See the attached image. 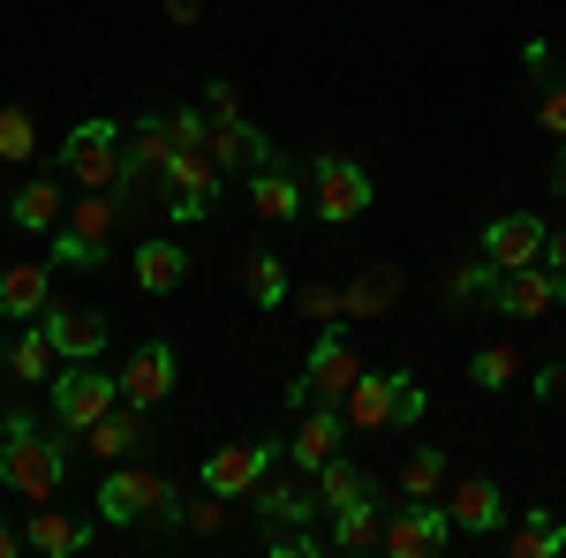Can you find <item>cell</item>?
I'll list each match as a JSON object with an SVG mask.
<instances>
[{"mask_svg":"<svg viewBox=\"0 0 566 558\" xmlns=\"http://www.w3.org/2000/svg\"><path fill=\"white\" fill-rule=\"evenodd\" d=\"M0 483L15 498L45 506L61 483H69V430L61 423H39V415H0Z\"/></svg>","mask_w":566,"mask_h":558,"instance_id":"1","label":"cell"},{"mask_svg":"<svg viewBox=\"0 0 566 558\" xmlns=\"http://www.w3.org/2000/svg\"><path fill=\"white\" fill-rule=\"evenodd\" d=\"M98 514L114 520V528H144V520H151V528H175L181 498L159 468H122V461H114V475L98 483Z\"/></svg>","mask_w":566,"mask_h":558,"instance_id":"2","label":"cell"},{"mask_svg":"<svg viewBox=\"0 0 566 558\" xmlns=\"http://www.w3.org/2000/svg\"><path fill=\"white\" fill-rule=\"evenodd\" d=\"M340 408H348V430H408L423 423V386L408 370H363Z\"/></svg>","mask_w":566,"mask_h":558,"instance_id":"3","label":"cell"},{"mask_svg":"<svg viewBox=\"0 0 566 558\" xmlns=\"http://www.w3.org/2000/svg\"><path fill=\"white\" fill-rule=\"evenodd\" d=\"M114 219H122V197L114 189H84L69 219L53 227V264H69V272H98L106 264V242H114Z\"/></svg>","mask_w":566,"mask_h":558,"instance_id":"4","label":"cell"},{"mask_svg":"<svg viewBox=\"0 0 566 558\" xmlns=\"http://www.w3.org/2000/svg\"><path fill=\"white\" fill-rule=\"evenodd\" d=\"M122 159H129V136L114 129V122H76L69 144H61V173L76 181V189H122Z\"/></svg>","mask_w":566,"mask_h":558,"instance_id":"5","label":"cell"},{"mask_svg":"<svg viewBox=\"0 0 566 558\" xmlns=\"http://www.w3.org/2000/svg\"><path fill=\"white\" fill-rule=\"evenodd\" d=\"M122 408V378H106L98 362H69V370H53V423L69 430V438H84L98 415H114Z\"/></svg>","mask_w":566,"mask_h":558,"instance_id":"6","label":"cell"},{"mask_svg":"<svg viewBox=\"0 0 566 558\" xmlns=\"http://www.w3.org/2000/svg\"><path fill=\"white\" fill-rule=\"evenodd\" d=\"M310 204H317V219L325 227H348V219L370 212V173L355 167V159H340V151H317V167H310Z\"/></svg>","mask_w":566,"mask_h":558,"instance_id":"7","label":"cell"},{"mask_svg":"<svg viewBox=\"0 0 566 558\" xmlns=\"http://www.w3.org/2000/svg\"><path fill=\"white\" fill-rule=\"evenodd\" d=\"M363 378V355L348 347V333L340 325H325L317 333V347H310V362H303V386H295V400H348V386Z\"/></svg>","mask_w":566,"mask_h":558,"instance_id":"8","label":"cell"},{"mask_svg":"<svg viewBox=\"0 0 566 558\" xmlns=\"http://www.w3.org/2000/svg\"><path fill=\"white\" fill-rule=\"evenodd\" d=\"M175 151H181L175 122H136V129H129V159H122V189H114V197H144V189H175V181H167V167H175Z\"/></svg>","mask_w":566,"mask_h":558,"instance_id":"9","label":"cell"},{"mask_svg":"<svg viewBox=\"0 0 566 558\" xmlns=\"http://www.w3.org/2000/svg\"><path fill=\"white\" fill-rule=\"evenodd\" d=\"M446 536H453L446 498H408V506L386 514V558H431V551H446Z\"/></svg>","mask_w":566,"mask_h":558,"instance_id":"10","label":"cell"},{"mask_svg":"<svg viewBox=\"0 0 566 558\" xmlns=\"http://www.w3.org/2000/svg\"><path fill=\"white\" fill-rule=\"evenodd\" d=\"M552 302H566V280L552 272V264H514V272H499V287H491V309L514 317V325L544 317Z\"/></svg>","mask_w":566,"mask_h":558,"instance_id":"11","label":"cell"},{"mask_svg":"<svg viewBox=\"0 0 566 558\" xmlns=\"http://www.w3.org/2000/svg\"><path fill=\"white\" fill-rule=\"evenodd\" d=\"M340 438H348V408H340V400H310L295 438H287V461H295L303 475H317L333 453H340Z\"/></svg>","mask_w":566,"mask_h":558,"instance_id":"12","label":"cell"},{"mask_svg":"<svg viewBox=\"0 0 566 558\" xmlns=\"http://www.w3.org/2000/svg\"><path fill=\"white\" fill-rule=\"evenodd\" d=\"M272 438H250V445H219L212 461H205V491H219V498H250L264 475H272Z\"/></svg>","mask_w":566,"mask_h":558,"instance_id":"13","label":"cell"},{"mask_svg":"<svg viewBox=\"0 0 566 558\" xmlns=\"http://www.w3.org/2000/svg\"><path fill=\"white\" fill-rule=\"evenodd\" d=\"M446 514H453V536H499L506 528V491L491 475H461L446 491Z\"/></svg>","mask_w":566,"mask_h":558,"instance_id":"14","label":"cell"},{"mask_svg":"<svg viewBox=\"0 0 566 558\" xmlns=\"http://www.w3.org/2000/svg\"><path fill=\"white\" fill-rule=\"evenodd\" d=\"M39 325L53 333V355L61 362H98V347L114 340V317L106 309H45Z\"/></svg>","mask_w":566,"mask_h":558,"instance_id":"15","label":"cell"},{"mask_svg":"<svg viewBox=\"0 0 566 558\" xmlns=\"http://www.w3.org/2000/svg\"><path fill=\"white\" fill-rule=\"evenodd\" d=\"M544 219L536 212H506V219H491L483 227V257L499 264V272H514V264H544Z\"/></svg>","mask_w":566,"mask_h":558,"instance_id":"16","label":"cell"},{"mask_svg":"<svg viewBox=\"0 0 566 558\" xmlns=\"http://www.w3.org/2000/svg\"><path fill=\"white\" fill-rule=\"evenodd\" d=\"M53 309V257L45 264H0V317L8 325H31Z\"/></svg>","mask_w":566,"mask_h":558,"instance_id":"17","label":"cell"},{"mask_svg":"<svg viewBox=\"0 0 566 558\" xmlns=\"http://www.w3.org/2000/svg\"><path fill=\"white\" fill-rule=\"evenodd\" d=\"M167 392H175V347L144 340L129 355V370H122V400H129V408H159Z\"/></svg>","mask_w":566,"mask_h":558,"instance_id":"18","label":"cell"},{"mask_svg":"<svg viewBox=\"0 0 566 558\" xmlns=\"http://www.w3.org/2000/svg\"><path fill=\"white\" fill-rule=\"evenodd\" d=\"M250 498H258V514L264 520H287V528H303V520H325V498H317V475H287V483H272V475H264L258 491H250Z\"/></svg>","mask_w":566,"mask_h":558,"instance_id":"19","label":"cell"},{"mask_svg":"<svg viewBox=\"0 0 566 558\" xmlns=\"http://www.w3.org/2000/svg\"><path fill=\"white\" fill-rule=\"evenodd\" d=\"M386 514H392V506L370 491V498H355V506H340V514H333L325 544H333V551H386Z\"/></svg>","mask_w":566,"mask_h":558,"instance_id":"20","label":"cell"},{"mask_svg":"<svg viewBox=\"0 0 566 558\" xmlns=\"http://www.w3.org/2000/svg\"><path fill=\"white\" fill-rule=\"evenodd\" d=\"M205 151L219 159V173H227V167H264V159H280V151L264 144V129H250L242 114H227V122H205Z\"/></svg>","mask_w":566,"mask_h":558,"instance_id":"21","label":"cell"},{"mask_svg":"<svg viewBox=\"0 0 566 558\" xmlns=\"http://www.w3.org/2000/svg\"><path fill=\"white\" fill-rule=\"evenodd\" d=\"M8 219H15L23 234H53V227L69 219V189H61L53 173H39V181H23V189L8 197Z\"/></svg>","mask_w":566,"mask_h":558,"instance_id":"22","label":"cell"},{"mask_svg":"<svg viewBox=\"0 0 566 558\" xmlns=\"http://www.w3.org/2000/svg\"><path fill=\"white\" fill-rule=\"evenodd\" d=\"M0 362H8V378H15V386H53V362H61V355H53V333L31 317L15 340L0 347Z\"/></svg>","mask_w":566,"mask_h":558,"instance_id":"23","label":"cell"},{"mask_svg":"<svg viewBox=\"0 0 566 558\" xmlns=\"http://www.w3.org/2000/svg\"><path fill=\"white\" fill-rule=\"evenodd\" d=\"M144 415H151V408H129V400H122L114 415H98V423L84 430V453L91 461H129L136 445H144Z\"/></svg>","mask_w":566,"mask_h":558,"instance_id":"24","label":"cell"},{"mask_svg":"<svg viewBox=\"0 0 566 558\" xmlns=\"http://www.w3.org/2000/svg\"><path fill=\"white\" fill-rule=\"evenodd\" d=\"M250 204H258V219L287 227V219H303V189L280 159H264V167H250Z\"/></svg>","mask_w":566,"mask_h":558,"instance_id":"25","label":"cell"},{"mask_svg":"<svg viewBox=\"0 0 566 558\" xmlns=\"http://www.w3.org/2000/svg\"><path fill=\"white\" fill-rule=\"evenodd\" d=\"M386 302H400V264H363L348 280V325L386 317Z\"/></svg>","mask_w":566,"mask_h":558,"instance_id":"26","label":"cell"},{"mask_svg":"<svg viewBox=\"0 0 566 558\" xmlns=\"http://www.w3.org/2000/svg\"><path fill=\"white\" fill-rule=\"evenodd\" d=\"M23 544H31L39 558H76L91 544V528H84V520H69L61 506H39V514H31V528H23Z\"/></svg>","mask_w":566,"mask_h":558,"instance_id":"27","label":"cell"},{"mask_svg":"<svg viewBox=\"0 0 566 558\" xmlns=\"http://www.w3.org/2000/svg\"><path fill=\"white\" fill-rule=\"evenodd\" d=\"M181 272H189V257H181V242H136V287L144 295H175L181 287Z\"/></svg>","mask_w":566,"mask_h":558,"instance_id":"28","label":"cell"},{"mask_svg":"<svg viewBox=\"0 0 566 558\" xmlns=\"http://www.w3.org/2000/svg\"><path fill=\"white\" fill-rule=\"evenodd\" d=\"M167 197H205V204H219V159L205 151V144H181L175 151V167H167Z\"/></svg>","mask_w":566,"mask_h":558,"instance_id":"29","label":"cell"},{"mask_svg":"<svg viewBox=\"0 0 566 558\" xmlns=\"http://www.w3.org/2000/svg\"><path fill=\"white\" fill-rule=\"evenodd\" d=\"M559 551H566V528L544 514V506H528V514L506 528V558H559Z\"/></svg>","mask_w":566,"mask_h":558,"instance_id":"30","label":"cell"},{"mask_svg":"<svg viewBox=\"0 0 566 558\" xmlns=\"http://www.w3.org/2000/svg\"><path fill=\"white\" fill-rule=\"evenodd\" d=\"M242 295L258 302V309H280V302H295V287H287V264L272 257V250L242 257Z\"/></svg>","mask_w":566,"mask_h":558,"instance_id":"31","label":"cell"},{"mask_svg":"<svg viewBox=\"0 0 566 558\" xmlns=\"http://www.w3.org/2000/svg\"><path fill=\"white\" fill-rule=\"evenodd\" d=\"M370 491H378V483H370V468H355V461H340V453L317 468V498H325V514H340V506L370 498Z\"/></svg>","mask_w":566,"mask_h":558,"instance_id":"32","label":"cell"},{"mask_svg":"<svg viewBox=\"0 0 566 558\" xmlns=\"http://www.w3.org/2000/svg\"><path fill=\"white\" fill-rule=\"evenodd\" d=\"M491 287H499V264H491V257L446 264V302H453V309H476V302H491Z\"/></svg>","mask_w":566,"mask_h":558,"instance_id":"33","label":"cell"},{"mask_svg":"<svg viewBox=\"0 0 566 558\" xmlns=\"http://www.w3.org/2000/svg\"><path fill=\"white\" fill-rule=\"evenodd\" d=\"M400 498H446V453H438V445L408 453V468H400Z\"/></svg>","mask_w":566,"mask_h":558,"instance_id":"34","label":"cell"},{"mask_svg":"<svg viewBox=\"0 0 566 558\" xmlns=\"http://www.w3.org/2000/svg\"><path fill=\"white\" fill-rule=\"evenodd\" d=\"M31 151H39V122H31V106H0V159L23 167Z\"/></svg>","mask_w":566,"mask_h":558,"instance_id":"35","label":"cell"},{"mask_svg":"<svg viewBox=\"0 0 566 558\" xmlns=\"http://www.w3.org/2000/svg\"><path fill=\"white\" fill-rule=\"evenodd\" d=\"M528 69H544V76H552V53H544V45H528ZM536 122H544V129L566 144V76H552V84H544V98H536Z\"/></svg>","mask_w":566,"mask_h":558,"instance_id":"36","label":"cell"},{"mask_svg":"<svg viewBox=\"0 0 566 558\" xmlns=\"http://www.w3.org/2000/svg\"><path fill=\"white\" fill-rule=\"evenodd\" d=\"M469 378H476L483 392H506L514 378H522V355L499 340V347H476V362H469Z\"/></svg>","mask_w":566,"mask_h":558,"instance_id":"37","label":"cell"},{"mask_svg":"<svg viewBox=\"0 0 566 558\" xmlns=\"http://www.w3.org/2000/svg\"><path fill=\"white\" fill-rule=\"evenodd\" d=\"M295 309H303L310 325H340V317H348V287H325V280H317V287L295 295Z\"/></svg>","mask_w":566,"mask_h":558,"instance_id":"38","label":"cell"},{"mask_svg":"<svg viewBox=\"0 0 566 558\" xmlns=\"http://www.w3.org/2000/svg\"><path fill=\"white\" fill-rule=\"evenodd\" d=\"M264 551H272V558H317V551H325V536H303V528L280 520V528L264 536Z\"/></svg>","mask_w":566,"mask_h":558,"instance_id":"39","label":"cell"},{"mask_svg":"<svg viewBox=\"0 0 566 558\" xmlns=\"http://www.w3.org/2000/svg\"><path fill=\"white\" fill-rule=\"evenodd\" d=\"M219 520H227V498H219V491H205L197 506H181V528H189V536H219Z\"/></svg>","mask_w":566,"mask_h":558,"instance_id":"40","label":"cell"},{"mask_svg":"<svg viewBox=\"0 0 566 558\" xmlns=\"http://www.w3.org/2000/svg\"><path fill=\"white\" fill-rule=\"evenodd\" d=\"M227 114H242L234 84H205V122H227Z\"/></svg>","mask_w":566,"mask_h":558,"instance_id":"41","label":"cell"},{"mask_svg":"<svg viewBox=\"0 0 566 558\" xmlns=\"http://www.w3.org/2000/svg\"><path fill=\"white\" fill-rule=\"evenodd\" d=\"M566 392V362H552V370H536V400H559Z\"/></svg>","mask_w":566,"mask_h":558,"instance_id":"42","label":"cell"},{"mask_svg":"<svg viewBox=\"0 0 566 558\" xmlns=\"http://www.w3.org/2000/svg\"><path fill=\"white\" fill-rule=\"evenodd\" d=\"M167 122H175L181 144H205V114H167Z\"/></svg>","mask_w":566,"mask_h":558,"instance_id":"43","label":"cell"},{"mask_svg":"<svg viewBox=\"0 0 566 558\" xmlns=\"http://www.w3.org/2000/svg\"><path fill=\"white\" fill-rule=\"evenodd\" d=\"M544 264H552V272L566 280V227H559V234H544Z\"/></svg>","mask_w":566,"mask_h":558,"instance_id":"44","label":"cell"},{"mask_svg":"<svg viewBox=\"0 0 566 558\" xmlns=\"http://www.w3.org/2000/svg\"><path fill=\"white\" fill-rule=\"evenodd\" d=\"M23 551V528H8V520H0V558H15Z\"/></svg>","mask_w":566,"mask_h":558,"instance_id":"45","label":"cell"},{"mask_svg":"<svg viewBox=\"0 0 566 558\" xmlns=\"http://www.w3.org/2000/svg\"><path fill=\"white\" fill-rule=\"evenodd\" d=\"M167 15H175V23H197V0H167Z\"/></svg>","mask_w":566,"mask_h":558,"instance_id":"46","label":"cell"},{"mask_svg":"<svg viewBox=\"0 0 566 558\" xmlns=\"http://www.w3.org/2000/svg\"><path fill=\"white\" fill-rule=\"evenodd\" d=\"M559 189H566V151H559Z\"/></svg>","mask_w":566,"mask_h":558,"instance_id":"47","label":"cell"}]
</instances>
